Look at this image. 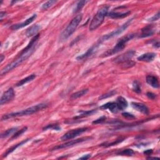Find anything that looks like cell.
<instances>
[{"instance_id": "6da1fadb", "label": "cell", "mask_w": 160, "mask_h": 160, "mask_svg": "<svg viewBox=\"0 0 160 160\" xmlns=\"http://www.w3.org/2000/svg\"><path fill=\"white\" fill-rule=\"evenodd\" d=\"M39 38V34H38L36 36H34L30 41V42H29L28 45L25 49H23L21 51L20 55L18 56L16 60L10 64H8L7 66H5L4 68L2 69L1 75L3 76L8 73L10 71L13 70V69L20 66L21 63L26 61L29 56H31L33 52L36 50V46Z\"/></svg>"}, {"instance_id": "7a4b0ae2", "label": "cell", "mask_w": 160, "mask_h": 160, "mask_svg": "<svg viewBox=\"0 0 160 160\" xmlns=\"http://www.w3.org/2000/svg\"><path fill=\"white\" fill-rule=\"evenodd\" d=\"M48 106V104L46 103H40L37 105L33 106H31V107L28 108L24 110L15 112V113H8L7 115H4L1 118V120L4 121V120H7L11 119V118H13L31 115L34 113H36L39 111L43 110L45 108H46Z\"/></svg>"}, {"instance_id": "3957f363", "label": "cell", "mask_w": 160, "mask_h": 160, "mask_svg": "<svg viewBox=\"0 0 160 160\" xmlns=\"http://www.w3.org/2000/svg\"><path fill=\"white\" fill-rule=\"evenodd\" d=\"M83 15L82 14L76 16L71 21L68 26L64 29V31L61 33L60 37V41L61 42L66 41L72 34L76 31L77 27L78 26L80 22L82 20Z\"/></svg>"}, {"instance_id": "277c9868", "label": "cell", "mask_w": 160, "mask_h": 160, "mask_svg": "<svg viewBox=\"0 0 160 160\" xmlns=\"http://www.w3.org/2000/svg\"><path fill=\"white\" fill-rule=\"evenodd\" d=\"M110 7L108 6H104V7L100 8L97 13L93 17L91 22L90 25V30L94 31L98 28L104 21L105 16L108 15V10Z\"/></svg>"}, {"instance_id": "5b68a950", "label": "cell", "mask_w": 160, "mask_h": 160, "mask_svg": "<svg viewBox=\"0 0 160 160\" xmlns=\"http://www.w3.org/2000/svg\"><path fill=\"white\" fill-rule=\"evenodd\" d=\"M135 37V34H127L126 36L121 38L119 41H118V43L115 45L113 48L111 50H109L107 51H106L102 55V57H108L111 55H113L116 53H119L120 51H122L124 48H125L126 43Z\"/></svg>"}, {"instance_id": "8992f818", "label": "cell", "mask_w": 160, "mask_h": 160, "mask_svg": "<svg viewBox=\"0 0 160 160\" xmlns=\"http://www.w3.org/2000/svg\"><path fill=\"white\" fill-rule=\"evenodd\" d=\"M133 20V18H132L131 20H129L128 21H127L125 23H124V25H123L120 28H117L116 29H115V30L111 32L109 34L104 35V36L99 39V43H102L103 41H107V40H108V39H111L112 38L118 36V35L121 34L123 32H124V31H125L126 29H127V28L130 25V24H131V23L132 22Z\"/></svg>"}, {"instance_id": "52a82bcc", "label": "cell", "mask_w": 160, "mask_h": 160, "mask_svg": "<svg viewBox=\"0 0 160 160\" xmlns=\"http://www.w3.org/2000/svg\"><path fill=\"white\" fill-rule=\"evenodd\" d=\"M90 129L89 128H77L75 129H72L70 130L66 133H65L61 138L62 141H66L69 140H72L76 136H78L81 134H83L85 132H86L87 131Z\"/></svg>"}, {"instance_id": "ba28073f", "label": "cell", "mask_w": 160, "mask_h": 160, "mask_svg": "<svg viewBox=\"0 0 160 160\" xmlns=\"http://www.w3.org/2000/svg\"><path fill=\"white\" fill-rule=\"evenodd\" d=\"M91 139H92L91 137H85V138H81L80 139H77V140H72V141L67 142V143H65L64 144H63V145H58V146L54 147L51 150V151L60 150V149H62V148H68V147H70V146L76 145L78 144V143H82V142H84L85 141L91 140Z\"/></svg>"}, {"instance_id": "9c48e42d", "label": "cell", "mask_w": 160, "mask_h": 160, "mask_svg": "<svg viewBox=\"0 0 160 160\" xmlns=\"http://www.w3.org/2000/svg\"><path fill=\"white\" fill-rule=\"evenodd\" d=\"M135 51H129L125 53H124V54H122L115 58L114 59V61L116 64H123L124 63H126L127 61L132 60V59L135 55Z\"/></svg>"}, {"instance_id": "30bf717a", "label": "cell", "mask_w": 160, "mask_h": 160, "mask_svg": "<svg viewBox=\"0 0 160 160\" xmlns=\"http://www.w3.org/2000/svg\"><path fill=\"white\" fill-rule=\"evenodd\" d=\"M15 96V93L13 89L12 88H9L2 95L1 99H0V104H1V105H3L9 103L14 99Z\"/></svg>"}, {"instance_id": "8fae6325", "label": "cell", "mask_w": 160, "mask_h": 160, "mask_svg": "<svg viewBox=\"0 0 160 160\" xmlns=\"http://www.w3.org/2000/svg\"><path fill=\"white\" fill-rule=\"evenodd\" d=\"M37 15L36 14H34L32 16H31L30 18H29L28 19L26 20L25 21H23L21 23H19V24H16V25H13L11 27V29H12V30H17V29L24 28V27L28 26V25L31 24V23L37 18Z\"/></svg>"}, {"instance_id": "7c38bea8", "label": "cell", "mask_w": 160, "mask_h": 160, "mask_svg": "<svg viewBox=\"0 0 160 160\" xmlns=\"http://www.w3.org/2000/svg\"><path fill=\"white\" fill-rule=\"evenodd\" d=\"M132 107L135 109L136 111H138L144 115H148L149 114V109L146 106V104L141 103H137V102H132Z\"/></svg>"}, {"instance_id": "4fadbf2b", "label": "cell", "mask_w": 160, "mask_h": 160, "mask_svg": "<svg viewBox=\"0 0 160 160\" xmlns=\"http://www.w3.org/2000/svg\"><path fill=\"white\" fill-rule=\"evenodd\" d=\"M155 33L154 30V26L153 25H148L144 27L141 29V33L140 34V38H147L153 36V34Z\"/></svg>"}, {"instance_id": "5bb4252c", "label": "cell", "mask_w": 160, "mask_h": 160, "mask_svg": "<svg viewBox=\"0 0 160 160\" xmlns=\"http://www.w3.org/2000/svg\"><path fill=\"white\" fill-rule=\"evenodd\" d=\"M156 54L155 53H147L145 54H143L139 56L137 60L140 61H144V62H151L154 60V59L156 57Z\"/></svg>"}, {"instance_id": "9a60e30c", "label": "cell", "mask_w": 160, "mask_h": 160, "mask_svg": "<svg viewBox=\"0 0 160 160\" xmlns=\"http://www.w3.org/2000/svg\"><path fill=\"white\" fill-rule=\"evenodd\" d=\"M146 81L147 83L153 88H158L159 87V80L156 76L148 75L146 76Z\"/></svg>"}, {"instance_id": "2e32d148", "label": "cell", "mask_w": 160, "mask_h": 160, "mask_svg": "<svg viewBox=\"0 0 160 160\" xmlns=\"http://www.w3.org/2000/svg\"><path fill=\"white\" fill-rule=\"evenodd\" d=\"M100 108L103 110H108L111 112L113 113H117L118 111H120L116 102L107 103L106 104H104V105L101 106Z\"/></svg>"}, {"instance_id": "e0dca14e", "label": "cell", "mask_w": 160, "mask_h": 160, "mask_svg": "<svg viewBox=\"0 0 160 160\" xmlns=\"http://www.w3.org/2000/svg\"><path fill=\"white\" fill-rule=\"evenodd\" d=\"M131 13V11H128L126 12L123 13H120V12H116L115 11H112L108 14V16L112 19H120V18H124Z\"/></svg>"}, {"instance_id": "ac0fdd59", "label": "cell", "mask_w": 160, "mask_h": 160, "mask_svg": "<svg viewBox=\"0 0 160 160\" xmlns=\"http://www.w3.org/2000/svg\"><path fill=\"white\" fill-rule=\"evenodd\" d=\"M40 28H41V27L38 25H33L30 28H29L28 29H27V30H26V31L25 33L26 36L28 38L31 37L33 36H36L37 34H38L37 33L38 32V31L39 30Z\"/></svg>"}, {"instance_id": "d6986e66", "label": "cell", "mask_w": 160, "mask_h": 160, "mask_svg": "<svg viewBox=\"0 0 160 160\" xmlns=\"http://www.w3.org/2000/svg\"><path fill=\"white\" fill-rule=\"evenodd\" d=\"M119 111H123L128 107V102L125 98L122 96L118 97L116 101Z\"/></svg>"}, {"instance_id": "ffe728a7", "label": "cell", "mask_w": 160, "mask_h": 160, "mask_svg": "<svg viewBox=\"0 0 160 160\" xmlns=\"http://www.w3.org/2000/svg\"><path fill=\"white\" fill-rule=\"evenodd\" d=\"M100 43L98 42V44H96V45H94L93 47H91V48L89 49L85 54L83 55H80L79 56H78L76 58V60H85V59H86L87 58L90 57V56H91V55L93 54V53H94V50H95L96 48H97V46L99 45Z\"/></svg>"}, {"instance_id": "44dd1931", "label": "cell", "mask_w": 160, "mask_h": 160, "mask_svg": "<svg viewBox=\"0 0 160 160\" xmlns=\"http://www.w3.org/2000/svg\"><path fill=\"white\" fill-rule=\"evenodd\" d=\"M28 141H29V139H27V140H24V141H23L20 142V143H19L18 144H17V145H16L13 146L12 147H11L10 148H9V149L7 151V152H6L4 154H3V158L7 157L8 155H9L10 153H11L12 152H13L15 150H16L18 148L20 147V146H22L23 145H24L25 143H26V142H28Z\"/></svg>"}, {"instance_id": "7402d4cb", "label": "cell", "mask_w": 160, "mask_h": 160, "mask_svg": "<svg viewBox=\"0 0 160 160\" xmlns=\"http://www.w3.org/2000/svg\"><path fill=\"white\" fill-rule=\"evenodd\" d=\"M37 76L36 75H34V74H32L31 75H29L28 76H27L26 78H24V79H23L21 80H20L18 83H17L16 86L17 87H18V86H21L23 85H24L26 83H28L29 82H30L31 81H33L35 78H36Z\"/></svg>"}, {"instance_id": "603a6c76", "label": "cell", "mask_w": 160, "mask_h": 160, "mask_svg": "<svg viewBox=\"0 0 160 160\" xmlns=\"http://www.w3.org/2000/svg\"><path fill=\"white\" fill-rule=\"evenodd\" d=\"M96 112L95 110H90V111H80V115L77 116L76 117L74 118V120H80L81 118H85V117H87L89 116H91L93 114H94V113Z\"/></svg>"}, {"instance_id": "cb8c5ba5", "label": "cell", "mask_w": 160, "mask_h": 160, "mask_svg": "<svg viewBox=\"0 0 160 160\" xmlns=\"http://www.w3.org/2000/svg\"><path fill=\"white\" fill-rule=\"evenodd\" d=\"M88 91V89H85V90H80L78 92H76L73 94H72V96H71V99H76L77 98H80L83 96H84L85 94H86Z\"/></svg>"}, {"instance_id": "d4e9b609", "label": "cell", "mask_w": 160, "mask_h": 160, "mask_svg": "<svg viewBox=\"0 0 160 160\" xmlns=\"http://www.w3.org/2000/svg\"><path fill=\"white\" fill-rule=\"evenodd\" d=\"M17 129H18V128H11V129L7 130V131L3 132L1 134V138H6L8 137V136H9L11 134H13L14 133H15L16 131H18Z\"/></svg>"}, {"instance_id": "484cf974", "label": "cell", "mask_w": 160, "mask_h": 160, "mask_svg": "<svg viewBox=\"0 0 160 160\" xmlns=\"http://www.w3.org/2000/svg\"><path fill=\"white\" fill-rule=\"evenodd\" d=\"M133 90L138 94L141 93V83L138 81H134L132 85Z\"/></svg>"}, {"instance_id": "4316f807", "label": "cell", "mask_w": 160, "mask_h": 160, "mask_svg": "<svg viewBox=\"0 0 160 160\" xmlns=\"http://www.w3.org/2000/svg\"><path fill=\"white\" fill-rule=\"evenodd\" d=\"M88 1H80L79 2H78V3H77L76 4V7H75V8L73 10V13H76L79 12V11L84 7V6L86 4V3H87Z\"/></svg>"}, {"instance_id": "83f0119b", "label": "cell", "mask_w": 160, "mask_h": 160, "mask_svg": "<svg viewBox=\"0 0 160 160\" xmlns=\"http://www.w3.org/2000/svg\"><path fill=\"white\" fill-rule=\"evenodd\" d=\"M134 151L132 149H126L121 151L119 153H118V155H122V156H132L133 155H134Z\"/></svg>"}, {"instance_id": "f1b7e54d", "label": "cell", "mask_w": 160, "mask_h": 160, "mask_svg": "<svg viewBox=\"0 0 160 160\" xmlns=\"http://www.w3.org/2000/svg\"><path fill=\"white\" fill-rule=\"evenodd\" d=\"M27 130V127H23L22 129H21L20 130H18L16 131L15 134L13 135L12 138H11V140H13L15 138H17L18 137H19L20 136H21L23 133H24Z\"/></svg>"}, {"instance_id": "f546056e", "label": "cell", "mask_w": 160, "mask_h": 160, "mask_svg": "<svg viewBox=\"0 0 160 160\" xmlns=\"http://www.w3.org/2000/svg\"><path fill=\"white\" fill-rule=\"evenodd\" d=\"M57 1H55V0H51V1H47L46 3H44L42 5V7H41V9L43 10H46L47 9H48L49 8L51 7L53 5H54Z\"/></svg>"}, {"instance_id": "4dcf8cb0", "label": "cell", "mask_w": 160, "mask_h": 160, "mask_svg": "<svg viewBox=\"0 0 160 160\" xmlns=\"http://www.w3.org/2000/svg\"><path fill=\"white\" fill-rule=\"evenodd\" d=\"M123 140H124V138H123V139L122 138H119V139H118V140L114 141L113 142H112V143H104V144H102V145H101V146H104V147H109V146H114V145H116L120 143L121 142H122Z\"/></svg>"}, {"instance_id": "1f68e13d", "label": "cell", "mask_w": 160, "mask_h": 160, "mask_svg": "<svg viewBox=\"0 0 160 160\" xmlns=\"http://www.w3.org/2000/svg\"><path fill=\"white\" fill-rule=\"evenodd\" d=\"M47 129H53V130H56V131H60V130L61 129V128L58 125V124H49V125H47L46 127L43 128V130H47Z\"/></svg>"}, {"instance_id": "d6a6232c", "label": "cell", "mask_w": 160, "mask_h": 160, "mask_svg": "<svg viewBox=\"0 0 160 160\" xmlns=\"http://www.w3.org/2000/svg\"><path fill=\"white\" fill-rule=\"evenodd\" d=\"M116 93V91L113 90V91H110V92H109L108 93H106L104 94H103V95H102L99 97V99H106V98L111 97L113 96H114Z\"/></svg>"}, {"instance_id": "836d02e7", "label": "cell", "mask_w": 160, "mask_h": 160, "mask_svg": "<svg viewBox=\"0 0 160 160\" xmlns=\"http://www.w3.org/2000/svg\"><path fill=\"white\" fill-rule=\"evenodd\" d=\"M135 62L133 61L132 60H130L129 61H127L126 63H124L122 64V66L124 68H132L133 66H134L135 65Z\"/></svg>"}, {"instance_id": "e575fe53", "label": "cell", "mask_w": 160, "mask_h": 160, "mask_svg": "<svg viewBox=\"0 0 160 160\" xmlns=\"http://www.w3.org/2000/svg\"><path fill=\"white\" fill-rule=\"evenodd\" d=\"M106 120V117L105 116H103L102 117H100L99 118H98V119H97L96 120L93 121V124H102L103 123H104Z\"/></svg>"}, {"instance_id": "d590c367", "label": "cell", "mask_w": 160, "mask_h": 160, "mask_svg": "<svg viewBox=\"0 0 160 160\" xmlns=\"http://www.w3.org/2000/svg\"><path fill=\"white\" fill-rule=\"evenodd\" d=\"M122 116L125 118H126V119L132 120V119H134L135 118V116L134 115H133L131 113H126V112L122 113Z\"/></svg>"}, {"instance_id": "8d00e7d4", "label": "cell", "mask_w": 160, "mask_h": 160, "mask_svg": "<svg viewBox=\"0 0 160 160\" xmlns=\"http://www.w3.org/2000/svg\"><path fill=\"white\" fill-rule=\"evenodd\" d=\"M146 96H147V97H148V98L150 99H152V100H155V99H156V97H157L156 94H154V93H151V92H148V93H146Z\"/></svg>"}, {"instance_id": "74e56055", "label": "cell", "mask_w": 160, "mask_h": 160, "mask_svg": "<svg viewBox=\"0 0 160 160\" xmlns=\"http://www.w3.org/2000/svg\"><path fill=\"white\" fill-rule=\"evenodd\" d=\"M159 11H158V12L156 14L154 15L152 18H150L149 20H148V21H157L159 20Z\"/></svg>"}, {"instance_id": "f35d334b", "label": "cell", "mask_w": 160, "mask_h": 160, "mask_svg": "<svg viewBox=\"0 0 160 160\" xmlns=\"http://www.w3.org/2000/svg\"><path fill=\"white\" fill-rule=\"evenodd\" d=\"M91 156V154H88V155H84V156H83L82 157L80 158V159H85V160H86V159H88L89 158H90Z\"/></svg>"}, {"instance_id": "ab89813d", "label": "cell", "mask_w": 160, "mask_h": 160, "mask_svg": "<svg viewBox=\"0 0 160 160\" xmlns=\"http://www.w3.org/2000/svg\"><path fill=\"white\" fill-rule=\"evenodd\" d=\"M152 153H153L152 150H148L144 152V154L146 155H151Z\"/></svg>"}, {"instance_id": "60d3db41", "label": "cell", "mask_w": 160, "mask_h": 160, "mask_svg": "<svg viewBox=\"0 0 160 160\" xmlns=\"http://www.w3.org/2000/svg\"><path fill=\"white\" fill-rule=\"evenodd\" d=\"M6 16H7V13L6 12H1V14H0V18H1V20H3V17H5Z\"/></svg>"}, {"instance_id": "b9f144b4", "label": "cell", "mask_w": 160, "mask_h": 160, "mask_svg": "<svg viewBox=\"0 0 160 160\" xmlns=\"http://www.w3.org/2000/svg\"><path fill=\"white\" fill-rule=\"evenodd\" d=\"M153 46H155V48H159V41H156V42H155V43H154V44H153Z\"/></svg>"}, {"instance_id": "7bdbcfd3", "label": "cell", "mask_w": 160, "mask_h": 160, "mask_svg": "<svg viewBox=\"0 0 160 160\" xmlns=\"http://www.w3.org/2000/svg\"><path fill=\"white\" fill-rule=\"evenodd\" d=\"M4 56L3 55H1V59H0V61H1V63L3 62V61L4 60Z\"/></svg>"}, {"instance_id": "ee69618b", "label": "cell", "mask_w": 160, "mask_h": 160, "mask_svg": "<svg viewBox=\"0 0 160 160\" xmlns=\"http://www.w3.org/2000/svg\"><path fill=\"white\" fill-rule=\"evenodd\" d=\"M147 159H159L158 158H151V157H150V158H147Z\"/></svg>"}]
</instances>
